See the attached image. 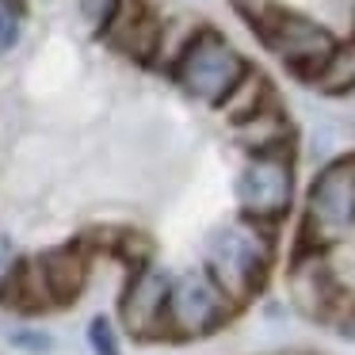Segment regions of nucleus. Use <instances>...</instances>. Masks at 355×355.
<instances>
[{"label":"nucleus","instance_id":"obj_1","mask_svg":"<svg viewBox=\"0 0 355 355\" xmlns=\"http://www.w3.org/2000/svg\"><path fill=\"white\" fill-rule=\"evenodd\" d=\"M245 73H248V65L241 58V50L222 31H214V27L195 31L176 58V85L191 100L210 103V107H222Z\"/></svg>","mask_w":355,"mask_h":355},{"label":"nucleus","instance_id":"obj_2","mask_svg":"<svg viewBox=\"0 0 355 355\" xmlns=\"http://www.w3.org/2000/svg\"><path fill=\"white\" fill-rule=\"evenodd\" d=\"M252 27L260 31L263 46L302 80H313L321 73V65L329 62V54L336 50V35L324 24H317L309 16H298V12L275 8V4Z\"/></svg>","mask_w":355,"mask_h":355},{"label":"nucleus","instance_id":"obj_3","mask_svg":"<svg viewBox=\"0 0 355 355\" xmlns=\"http://www.w3.org/2000/svg\"><path fill=\"white\" fill-rule=\"evenodd\" d=\"M355 225V157L324 164L306 199V237L313 245L344 237Z\"/></svg>","mask_w":355,"mask_h":355},{"label":"nucleus","instance_id":"obj_4","mask_svg":"<svg viewBox=\"0 0 355 355\" xmlns=\"http://www.w3.org/2000/svg\"><path fill=\"white\" fill-rule=\"evenodd\" d=\"M210 268H214V283L222 291H230L233 298H245L263 279L268 241L245 225H225L210 237Z\"/></svg>","mask_w":355,"mask_h":355},{"label":"nucleus","instance_id":"obj_5","mask_svg":"<svg viewBox=\"0 0 355 355\" xmlns=\"http://www.w3.org/2000/svg\"><path fill=\"white\" fill-rule=\"evenodd\" d=\"M294 195V172L283 149H263L245 164L237 180V199L252 218H279L286 214Z\"/></svg>","mask_w":355,"mask_h":355},{"label":"nucleus","instance_id":"obj_6","mask_svg":"<svg viewBox=\"0 0 355 355\" xmlns=\"http://www.w3.org/2000/svg\"><path fill=\"white\" fill-rule=\"evenodd\" d=\"M168 317L184 336L214 329V321L222 317V286L202 271L184 275L168 291Z\"/></svg>","mask_w":355,"mask_h":355},{"label":"nucleus","instance_id":"obj_7","mask_svg":"<svg viewBox=\"0 0 355 355\" xmlns=\"http://www.w3.org/2000/svg\"><path fill=\"white\" fill-rule=\"evenodd\" d=\"M103 35L111 39V46L123 50V54L146 62L157 50V39H161V24H157L153 8L146 0H123L119 12L111 16V24L103 27Z\"/></svg>","mask_w":355,"mask_h":355},{"label":"nucleus","instance_id":"obj_8","mask_svg":"<svg viewBox=\"0 0 355 355\" xmlns=\"http://www.w3.org/2000/svg\"><path fill=\"white\" fill-rule=\"evenodd\" d=\"M168 291H172L168 275L157 271V268L138 271V279L126 286L119 313H123V324L134 332V336H146V332L161 321V309L168 306Z\"/></svg>","mask_w":355,"mask_h":355},{"label":"nucleus","instance_id":"obj_9","mask_svg":"<svg viewBox=\"0 0 355 355\" xmlns=\"http://www.w3.org/2000/svg\"><path fill=\"white\" fill-rule=\"evenodd\" d=\"M42 275H46V286L54 298H77L85 291V279H88V263L77 248H58V252L42 256Z\"/></svg>","mask_w":355,"mask_h":355},{"label":"nucleus","instance_id":"obj_10","mask_svg":"<svg viewBox=\"0 0 355 355\" xmlns=\"http://www.w3.org/2000/svg\"><path fill=\"white\" fill-rule=\"evenodd\" d=\"M313 85L329 96H344L355 88V39L336 42V50L329 54V62L321 65V73L313 77Z\"/></svg>","mask_w":355,"mask_h":355},{"label":"nucleus","instance_id":"obj_11","mask_svg":"<svg viewBox=\"0 0 355 355\" xmlns=\"http://www.w3.org/2000/svg\"><path fill=\"white\" fill-rule=\"evenodd\" d=\"M19 24H24V8H19V0H0V58L16 46Z\"/></svg>","mask_w":355,"mask_h":355},{"label":"nucleus","instance_id":"obj_12","mask_svg":"<svg viewBox=\"0 0 355 355\" xmlns=\"http://www.w3.org/2000/svg\"><path fill=\"white\" fill-rule=\"evenodd\" d=\"M119 4L123 0H80V16H85V24L92 31H103L111 24V16L119 12Z\"/></svg>","mask_w":355,"mask_h":355},{"label":"nucleus","instance_id":"obj_13","mask_svg":"<svg viewBox=\"0 0 355 355\" xmlns=\"http://www.w3.org/2000/svg\"><path fill=\"white\" fill-rule=\"evenodd\" d=\"M88 344H92L96 355H119L115 332H111V324L103 321V317H96V321L88 324Z\"/></svg>","mask_w":355,"mask_h":355},{"label":"nucleus","instance_id":"obj_14","mask_svg":"<svg viewBox=\"0 0 355 355\" xmlns=\"http://www.w3.org/2000/svg\"><path fill=\"white\" fill-rule=\"evenodd\" d=\"M230 4H233V8H237L241 16L248 19V24H256V19H260L263 12L271 8V0H230Z\"/></svg>","mask_w":355,"mask_h":355},{"label":"nucleus","instance_id":"obj_15","mask_svg":"<svg viewBox=\"0 0 355 355\" xmlns=\"http://www.w3.org/2000/svg\"><path fill=\"white\" fill-rule=\"evenodd\" d=\"M16 271V248H12V241L0 233V286H4V279Z\"/></svg>","mask_w":355,"mask_h":355},{"label":"nucleus","instance_id":"obj_16","mask_svg":"<svg viewBox=\"0 0 355 355\" xmlns=\"http://www.w3.org/2000/svg\"><path fill=\"white\" fill-rule=\"evenodd\" d=\"M12 340H16L19 347H31V352H46L50 340L42 336V332H12Z\"/></svg>","mask_w":355,"mask_h":355}]
</instances>
